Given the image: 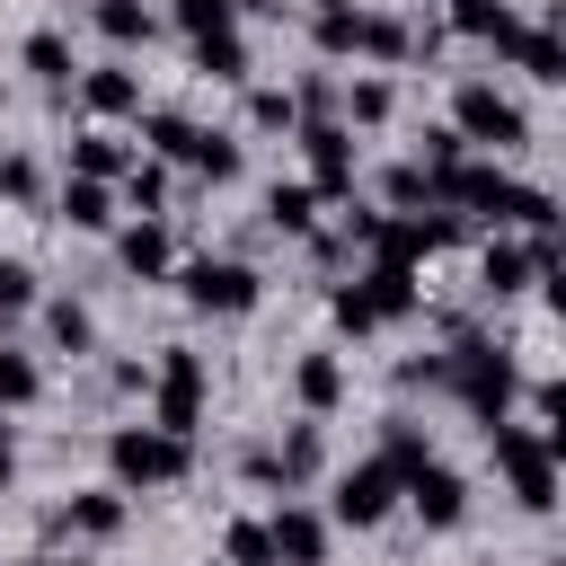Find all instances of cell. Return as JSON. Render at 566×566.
Masks as SVG:
<instances>
[{
  "label": "cell",
  "instance_id": "6da1fadb",
  "mask_svg": "<svg viewBox=\"0 0 566 566\" xmlns=\"http://www.w3.org/2000/svg\"><path fill=\"white\" fill-rule=\"evenodd\" d=\"M442 389L478 416V424H495L504 407H513V389H522V371H513V354L504 345H486V336H460L451 354H442Z\"/></svg>",
  "mask_w": 566,
  "mask_h": 566
},
{
  "label": "cell",
  "instance_id": "7a4b0ae2",
  "mask_svg": "<svg viewBox=\"0 0 566 566\" xmlns=\"http://www.w3.org/2000/svg\"><path fill=\"white\" fill-rule=\"evenodd\" d=\"M106 469H115L124 495H142V486H177V478L195 469V442L168 433V424H115V433H106Z\"/></svg>",
  "mask_w": 566,
  "mask_h": 566
},
{
  "label": "cell",
  "instance_id": "3957f363",
  "mask_svg": "<svg viewBox=\"0 0 566 566\" xmlns=\"http://www.w3.org/2000/svg\"><path fill=\"white\" fill-rule=\"evenodd\" d=\"M486 442H495V469H504L513 504H522V513H548V504H557V451H548L531 424H513V416H495Z\"/></svg>",
  "mask_w": 566,
  "mask_h": 566
},
{
  "label": "cell",
  "instance_id": "277c9868",
  "mask_svg": "<svg viewBox=\"0 0 566 566\" xmlns=\"http://www.w3.org/2000/svg\"><path fill=\"white\" fill-rule=\"evenodd\" d=\"M451 124H460V142H486V150H522L531 142V115L504 88H486V80H460L451 88Z\"/></svg>",
  "mask_w": 566,
  "mask_h": 566
},
{
  "label": "cell",
  "instance_id": "5b68a950",
  "mask_svg": "<svg viewBox=\"0 0 566 566\" xmlns=\"http://www.w3.org/2000/svg\"><path fill=\"white\" fill-rule=\"evenodd\" d=\"M292 142H301V159H310V186H318V203H345V195H354V124H336V115H310V124H292Z\"/></svg>",
  "mask_w": 566,
  "mask_h": 566
},
{
  "label": "cell",
  "instance_id": "8992f818",
  "mask_svg": "<svg viewBox=\"0 0 566 566\" xmlns=\"http://www.w3.org/2000/svg\"><path fill=\"white\" fill-rule=\"evenodd\" d=\"M177 283H186V301H195V310H212V318H248V310H256V292H265V274H256V265H239V256H195Z\"/></svg>",
  "mask_w": 566,
  "mask_h": 566
},
{
  "label": "cell",
  "instance_id": "52a82bcc",
  "mask_svg": "<svg viewBox=\"0 0 566 566\" xmlns=\"http://www.w3.org/2000/svg\"><path fill=\"white\" fill-rule=\"evenodd\" d=\"M398 469L389 460H354L345 478H336V495H327V522H345V531H371V522H389L398 513Z\"/></svg>",
  "mask_w": 566,
  "mask_h": 566
},
{
  "label": "cell",
  "instance_id": "ba28073f",
  "mask_svg": "<svg viewBox=\"0 0 566 566\" xmlns=\"http://www.w3.org/2000/svg\"><path fill=\"white\" fill-rule=\"evenodd\" d=\"M150 424H168V433H186V442H195V424H203V354H186V345H168V354H159Z\"/></svg>",
  "mask_w": 566,
  "mask_h": 566
},
{
  "label": "cell",
  "instance_id": "9c48e42d",
  "mask_svg": "<svg viewBox=\"0 0 566 566\" xmlns=\"http://www.w3.org/2000/svg\"><path fill=\"white\" fill-rule=\"evenodd\" d=\"M398 495L416 504V522H424V531H460V513H469V478H460V469H442V460H424Z\"/></svg>",
  "mask_w": 566,
  "mask_h": 566
},
{
  "label": "cell",
  "instance_id": "30bf717a",
  "mask_svg": "<svg viewBox=\"0 0 566 566\" xmlns=\"http://www.w3.org/2000/svg\"><path fill=\"white\" fill-rule=\"evenodd\" d=\"M265 531H274V566H327V513H310V504H283Z\"/></svg>",
  "mask_w": 566,
  "mask_h": 566
},
{
  "label": "cell",
  "instance_id": "8fae6325",
  "mask_svg": "<svg viewBox=\"0 0 566 566\" xmlns=\"http://www.w3.org/2000/svg\"><path fill=\"white\" fill-rule=\"evenodd\" d=\"M44 531H53V539H62V531H80V539H115V531H124V486H97V495H71V504H62V513H53Z\"/></svg>",
  "mask_w": 566,
  "mask_h": 566
},
{
  "label": "cell",
  "instance_id": "7c38bea8",
  "mask_svg": "<svg viewBox=\"0 0 566 566\" xmlns=\"http://www.w3.org/2000/svg\"><path fill=\"white\" fill-rule=\"evenodd\" d=\"M186 53H195L203 80H230V88L248 80V35L239 27H203V35H186Z\"/></svg>",
  "mask_w": 566,
  "mask_h": 566
},
{
  "label": "cell",
  "instance_id": "4fadbf2b",
  "mask_svg": "<svg viewBox=\"0 0 566 566\" xmlns=\"http://www.w3.org/2000/svg\"><path fill=\"white\" fill-rule=\"evenodd\" d=\"M115 256H124V274H142V283H159V274L177 265V248H168V221H150V212H142V221H133V230L115 239Z\"/></svg>",
  "mask_w": 566,
  "mask_h": 566
},
{
  "label": "cell",
  "instance_id": "5bb4252c",
  "mask_svg": "<svg viewBox=\"0 0 566 566\" xmlns=\"http://www.w3.org/2000/svg\"><path fill=\"white\" fill-rule=\"evenodd\" d=\"M80 106H88L97 124H115V115H133V106H142V80H133L124 62H106V71H88V80H80Z\"/></svg>",
  "mask_w": 566,
  "mask_h": 566
},
{
  "label": "cell",
  "instance_id": "9a60e30c",
  "mask_svg": "<svg viewBox=\"0 0 566 566\" xmlns=\"http://www.w3.org/2000/svg\"><path fill=\"white\" fill-rule=\"evenodd\" d=\"M53 203H62L71 230H115V186H106V177H62Z\"/></svg>",
  "mask_w": 566,
  "mask_h": 566
},
{
  "label": "cell",
  "instance_id": "2e32d148",
  "mask_svg": "<svg viewBox=\"0 0 566 566\" xmlns=\"http://www.w3.org/2000/svg\"><path fill=\"white\" fill-rule=\"evenodd\" d=\"M531 274H539V248H513V239H495V248L478 256V292H486V301H504V292H522Z\"/></svg>",
  "mask_w": 566,
  "mask_h": 566
},
{
  "label": "cell",
  "instance_id": "e0dca14e",
  "mask_svg": "<svg viewBox=\"0 0 566 566\" xmlns=\"http://www.w3.org/2000/svg\"><path fill=\"white\" fill-rule=\"evenodd\" d=\"M451 27H460L469 44H495V53H513V35H522V18H513L504 0H451Z\"/></svg>",
  "mask_w": 566,
  "mask_h": 566
},
{
  "label": "cell",
  "instance_id": "ac0fdd59",
  "mask_svg": "<svg viewBox=\"0 0 566 566\" xmlns=\"http://www.w3.org/2000/svg\"><path fill=\"white\" fill-rule=\"evenodd\" d=\"M292 398H301L310 416H327V407L345 398V363H336V354H301V363H292Z\"/></svg>",
  "mask_w": 566,
  "mask_h": 566
},
{
  "label": "cell",
  "instance_id": "d6986e66",
  "mask_svg": "<svg viewBox=\"0 0 566 566\" xmlns=\"http://www.w3.org/2000/svg\"><path fill=\"white\" fill-rule=\"evenodd\" d=\"M310 44L318 53H363V9L354 0H318L310 9Z\"/></svg>",
  "mask_w": 566,
  "mask_h": 566
},
{
  "label": "cell",
  "instance_id": "ffe728a7",
  "mask_svg": "<svg viewBox=\"0 0 566 566\" xmlns=\"http://www.w3.org/2000/svg\"><path fill=\"white\" fill-rule=\"evenodd\" d=\"M504 62H522L531 80H557V88H566V35H557V27H522Z\"/></svg>",
  "mask_w": 566,
  "mask_h": 566
},
{
  "label": "cell",
  "instance_id": "44dd1931",
  "mask_svg": "<svg viewBox=\"0 0 566 566\" xmlns=\"http://www.w3.org/2000/svg\"><path fill=\"white\" fill-rule=\"evenodd\" d=\"M265 221L292 230V239H310V230H318V186H310V177H301V186H265Z\"/></svg>",
  "mask_w": 566,
  "mask_h": 566
},
{
  "label": "cell",
  "instance_id": "7402d4cb",
  "mask_svg": "<svg viewBox=\"0 0 566 566\" xmlns=\"http://www.w3.org/2000/svg\"><path fill=\"white\" fill-rule=\"evenodd\" d=\"M363 292H371V310H380V327H389V318H407V310H416V265H380V256H371Z\"/></svg>",
  "mask_w": 566,
  "mask_h": 566
},
{
  "label": "cell",
  "instance_id": "603a6c76",
  "mask_svg": "<svg viewBox=\"0 0 566 566\" xmlns=\"http://www.w3.org/2000/svg\"><path fill=\"white\" fill-rule=\"evenodd\" d=\"M124 168H133V150H124L115 133H80V142H71V177H106V186H115Z\"/></svg>",
  "mask_w": 566,
  "mask_h": 566
},
{
  "label": "cell",
  "instance_id": "cb8c5ba5",
  "mask_svg": "<svg viewBox=\"0 0 566 566\" xmlns=\"http://www.w3.org/2000/svg\"><path fill=\"white\" fill-rule=\"evenodd\" d=\"M274 469H283V486L318 478V469H327V433H318V424H292V433H283V451H274Z\"/></svg>",
  "mask_w": 566,
  "mask_h": 566
},
{
  "label": "cell",
  "instance_id": "d4e9b609",
  "mask_svg": "<svg viewBox=\"0 0 566 566\" xmlns=\"http://www.w3.org/2000/svg\"><path fill=\"white\" fill-rule=\"evenodd\" d=\"M88 18H97V35H106V44H150V35H159V18H150L142 0H97Z\"/></svg>",
  "mask_w": 566,
  "mask_h": 566
},
{
  "label": "cell",
  "instance_id": "484cf974",
  "mask_svg": "<svg viewBox=\"0 0 566 566\" xmlns=\"http://www.w3.org/2000/svg\"><path fill=\"white\" fill-rule=\"evenodd\" d=\"M44 336H53V354H88L97 345V318L80 301H44Z\"/></svg>",
  "mask_w": 566,
  "mask_h": 566
},
{
  "label": "cell",
  "instance_id": "4316f807",
  "mask_svg": "<svg viewBox=\"0 0 566 566\" xmlns=\"http://www.w3.org/2000/svg\"><path fill=\"white\" fill-rule=\"evenodd\" d=\"M142 142H150L159 159H195V142H203V124H186V115H142Z\"/></svg>",
  "mask_w": 566,
  "mask_h": 566
},
{
  "label": "cell",
  "instance_id": "83f0119b",
  "mask_svg": "<svg viewBox=\"0 0 566 566\" xmlns=\"http://www.w3.org/2000/svg\"><path fill=\"white\" fill-rule=\"evenodd\" d=\"M380 460H389V469H398V478H416V469H424V460H433V442H424V433H416V424H407V416H389V433H380Z\"/></svg>",
  "mask_w": 566,
  "mask_h": 566
},
{
  "label": "cell",
  "instance_id": "f1b7e54d",
  "mask_svg": "<svg viewBox=\"0 0 566 566\" xmlns=\"http://www.w3.org/2000/svg\"><path fill=\"white\" fill-rule=\"evenodd\" d=\"M363 53H371V62H407V53H416V27H398V18H371V9H363Z\"/></svg>",
  "mask_w": 566,
  "mask_h": 566
},
{
  "label": "cell",
  "instance_id": "f546056e",
  "mask_svg": "<svg viewBox=\"0 0 566 566\" xmlns=\"http://www.w3.org/2000/svg\"><path fill=\"white\" fill-rule=\"evenodd\" d=\"M248 124H256V133H292V124H301V97H292V88H248Z\"/></svg>",
  "mask_w": 566,
  "mask_h": 566
},
{
  "label": "cell",
  "instance_id": "4dcf8cb0",
  "mask_svg": "<svg viewBox=\"0 0 566 566\" xmlns=\"http://www.w3.org/2000/svg\"><path fill=\"white\" fill-rule=\"evenodd\" d=\"M221 557H230V566H274V531H265V522H230V531H221Z\"/></svg>",
  "mask_w": 566,
  "mask_h": 566
},
{
  "label": "cell",
  "instance_id": "1f68e13d",
  "mask_svg": "<svg viewBox=\"0 0 566 566\" xmlns=\"http://www.w3.org/2000/svg\"><path fill=\"white\" fill-rule=\"evenodd\" d=\"M35 389H44L35 354H9V345H0V407H35Z\"/></svg>",
  "mask_w": 566,
  "mask_h": 566
},
{
  "label": "cell",
  "instance_id": "d6a6232c",
  "mask_svg": "<svg viewBox=\"0 0 566 566\" xmlns=\"http://www.w3.org/2000/svg\"><path fill=\"white\" fill-rule=\"evenodd\" d=\"M27 71H35V80H71V35L35 27V35H27Z\"/></svg>",
  "mask_w": 566,
  "mask_h": 566
},
{
  "label": "cell",
  "instance_id": "836d02e7",
  "mask_svg": "<svg viewBox=\"0 0 566 566\" xmlns=\"http://www.w3.org/2000/svg\"><path fill=\"white\" fill-rule=\"evenodd\" d=\"M389 106H398L389 80H354V88H345V124H389Z\"/></svg>",
  "mask_w": 566,
  "mask_h": 566
},
{
  "label": "cell",
  "instance_id": "e575fe53",
  "mask_svg": "<svg viewBox=\"0 0 566 566\" xmlns=\"http://www.w3.org/2000/svg\"><path fill=\"white\" fill-rule=\"evenodd\" d=\"M239 159H248V150H239V142H230V133H203V142H195V159H186V168H195V177H212V186H221V177H239Z\"/></svg>",
  "mask_w": 566,
  "mask_h": 566
},
{
  "label": "cell",
  "instance_id": "d590c367",
  "mask_svg": "<svg viewBox=\"0 0 566 566\" xmlns=\"http://www.w3.org/2000/svg\"><path fill=\"white\" fill-rule=\"evenodd\" d=\"M115 186H124V203H133V212H159V203H168V177H159V159H133Z\"/></svg>",
  "mask_w": 566,
  "mask_h": 566
},
{
  "label": "cell",
  "instance_id": "8d00e7d4",
  "mask_svg": "<svg viewBox=\"0 0 566 566\" xmlns=\"http://www.w3.org/2000/svg\"><path fill=\"white\" fill-rule=\"evenodd\" d=\"M0 195H9V203H44V168H35L27 150H9V159H0Z\"/></svg>",
  "mask_w": 566,
  "mask_h": 566
},
{
  "label": "cell",
  "instance_id": "74e56055",
  "mask_svg": "<svg viewBox=\"0 0 566 566\" xmlns=\"http://www.w3.org/2000/svg\"><path fill=\"white\" fill-rule=\"evenodd\" d=\"M18 310H35V265L0 256V318H18Z\"/></svg>",
  "mask_w": 566,
  "mask_h": 566
},
{
  "label": "cell",
  "instance_id": "f35d334b",
  "mask_svg": "<svg viewBox=\"0 0 566 566\" xmlns=\"http://www.w3.org/2000/svg\"><path fill=\"white\" fill-rule=\"evenodd\" d=\"M327 310H336V327H345V336H371V327H380V310H371V292H363V283H345Z\"/></svg>",
  "mask_w": 566,
  "mask_h": 566
},
{
  "label": "cell",
  "instance_id": "ab89813d",
  "mask_svg": "<svg viewBox=\"0 0 566 566\" xmlns=\"http://www.w3.org/2000/svg\"><path fill=\"white\" fill-rule=\"evenodd\" d=\"M539 424H548L539 442H548V451L566 460V380H539Z\"/></svg>",
  "mask_w": 566,
  "mask_h": 566
},
{
  "label": "cell",
  "instance_id": "60d3db41",
  "mask_svg": "<svg viewBox=\"0 0 566 566\" xmlns=\"http://www.w3.org/2000/svg\"><path fill=\"white\" fill-rule=\"evenodd\" d=\"M380 195H389L398 212H416V203H433V195H424V168H416V159H407V168H389V177H380Z\"/></svg>",
  "mask_w": 566,
  "mask_h": 566
},
{
  "label": "cell",
  "instance_id": "b9f144b4",
  "mask_svg": "<svg viewBox=\"0 0 566 566\" xmlns=\"http://www.w3.org/2000/svg\"><path fill=\"white\" fill-rule=\"evenodd\" d=\"M539 301L566 318V256H557V248H539Z\"/></svg>",
  "mask_w": 566,
  "mask_h": 566
},
{
  "label": "cell",
  "instance_id": "7bdbcfd3",
  "mask_svg": "<svg viewBox=\"0 0 566 566\" xmlns=\"http://www.w3.org/2000/svg\"><path fill=\"white\" fill-rule=\"evenodd\" d=\"M177 27L203 35V27H230V0H177Z\"/></svg>",
  "mask_w": 566,
  "mask_h": 566
},
{
  "label": "cell",
  "instance_id": "ee69618b",
  "mask_svg": "<svg viewBox=\"0 0 566 566\" xmlns=\"http://www.w3.org/2000/svg\"><path fill=\"white\" fill-rule=\"evenodd\" d=\"M18 478V442H9V424H0V486Z\"/></svg>",
  "mask_w": 566,
  "mask_h": 566
},
{
  "label": "cell",
  "instance_id": "f6af8a7d",
  "mask_svg": "<svg viewBox=\"0 0 566 566\" xmlns=\"http://www.w3.org/2000/svg\"><path fill=\"white\" fill-rule=\"evenodd\" d=\"M27 566H80V557H53V548H44V557H27Z\"/></svg>",
  "mask_w": 566,
  "mask_h": 566
},
{
  "label": "cell",
  "instance_id": "bcb514c9",
  "mask_svg": "<svg viewBox=\"0 0 566 566\" xmlns=\"http://www.w3.org/2000/svg\"><path fill=\"white\" fill-rule=\"evenodd\" d=\"M548 566H566V557H548Z\"/></svg>",
  "mask_w": 566,
  "mask_h": 566
},
{
  "label": "cell",
  "instance_id": "7dc6e473",
  "mask_svg": "<svg viewBox=\"0 0 566 566\" xmlns=\"http://www.w3.org/2000/svg\"><path fill=\"white\" fill-rule=\"evenodd\" d=\"M221 566H230V557H221Z\"/></svg>",
  "mask_w": 566,
  "mask_h": 566
}]
</instances>
